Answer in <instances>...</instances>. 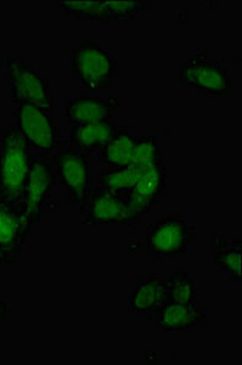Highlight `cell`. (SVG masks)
<instances>
[{"mask_svg": "<svg viewBox=\"0 0 242 365\" xmlns=\"http://www.w3.org/2000/svg\"><path fill=\"white\" fill-rule=\"evenodd\" d=\"M32 160V148L16 125L6 127L0 134V200L23 213Z\"/></svg>", "mask_w": 242, "mask_h": 365, "instance_id": "1", "label": "cell"}, {"mask_svg": "<svg viewBox=\"0 0 242 365\" xmlns=\"http://www.w3.org/2000/svg\"><path fill=\"white\" fill-rule=\"evenodd\" d=\"M177 77L186 87L207 96H223L234 87L229 66L213 58L209 50H200L177 68Z\"/></svg>", "mask_w": 242, "mask_h": 365, "instance_id": "2", "label": "cell"}, {"mask_svg": "<svg viewBox=\"0 0 242 365\" xmlns=\"http://www.w3.org/2000/svg\"><path fill=\"white\" fill-rule=\"evenodd\" d=\"M70 66L80 87L89 89L111 87L118 73V60L111 50L92 41H84L71 50Z\"/></svg>", "mask_w": 242, "mask_h": 365, "instance_id": "3", "label": "cell"}, {"mask_svg": "<svg viewBox=\"0 0 242 365\" xmlns=\"http://www.w3.org/2000/svg\"><path fill=\"white\" fill-rule=\"evenodd\" d=\"M5 77L15 106L36 105L53 113L51 81L22 58L5 60Z\"/></svg>", "mask_w": 242, "mask_h": 365, "instance_id": "4", "label": "cell"}, {"mask_svg": "<svg viewBox=\"0 0 242 365\" xmlns=\"http://www.w3.org/2000/svg\"><path fill=\"white\" fill-rule=\"evenodd\" d=\"M80 208L82 223L90 227L138 225L142 220L125 195L100 185L90 189L88 197Z\"/></svg>", "mask_w": 242, "mask_h": 365, "instance_id": "5", "label": "cell"}, {"mask_svg": "<svg viewBox=\"0 0 242 365\" xmlns=\"http://www.w3.org/2000/svg\"><path fill=\"white\" fill-rule=\"evenodd\" d=\"M14 117V125L37 156H51L59 149L61 135L53 120V113L36 105L23 104L15 106Z\"/></svg>", "mask_w": 242, "mask_h": 365, "instance_id": "6", "label": "cell"}, {"mask_svg": "<svg viewBox=\"0 0 242 365\" xmlns=\"http://www.w3.org/2000/svg\"><path fill=\"white\" fill-rule=\"evenodd\" d=\"M196 237V228L182 215H168L147 229V247L154 259L174 258L186 252Z\"/></svg>", "mask_w": 242, "mask_h": 365, "instance_id": "7", "label": "cell"}, {"mask_svg": "<svg viewBox=\"0 0 242 365\" xmlns=\"http://www.w3.org/2000/svg\"><path fill=\"white\" fill-rule=\"evenodd\" d=\"M55 175L66 189L67 204L82 206L90 191V155L63 148L51 156Z\"/></svg>", "mask_w": 242, "mask_h": 365, "instance_id": "8", "label": "cell"}, {"mask_svg": "<svg viewBox=\"0 0 242 365\" xmlns=\"http://www.w3.org/2000/svg\"><path fill=\"white\" fill-rule=\"evenodd\" d=\"M150 1H58L56 6L67 16L93 21L128 22L150 6Z\"/></svg>", "mask_w": 242, "mask_h": 365, "instance_id": "9", "label": "cell"}, {"mask_svg": "<svg viewBox=\"0 0 242 365\" xmlns=\"http://www.w3.org/2000/svg\"><path fill=\"white\" fill-rule=\"evenodd\" d=\"M58 182L51 156H33L26 187V215L31 225H38L46 207L51 187Z\"/></svg>", "mask_w": 242, "mask_h": 365, "instance_id": "10", "label": "cell"}, {"mask_svg": "<svg viewBox=\"0 0 242 365\" xmlns=\"http://www.w3.org/2000/svg\"><path fill=\"white\" fill-rule=\"evenodd\" d=\"M167 191V167L166 160L161 158L154 166L144 170L134 187L123 192L134 211L142 217L154 211Z\"/></svg>", "mask_w": 242, "mask_h": 365, "instance_id": "11", "label": "cell"}, {"mask_svg": "<svg viewBox=\"0 0 242 365\" xmlns=\"http://www.w3.org/2000/svg\"><path fill=\"white\" fill-rule=\"evenodd\" d=\"M31 228L32 225L26 213L0 200V259L3 264L19 259L22 246L30 239Z\"/></svg>", "mask_w": 242, "mask_h": 365, "instance_id": "12", "label": "cell"}, {"mask_svg": "<svg viewBox=\"0 0 242 365\" xmlns=\"http://www.w3.org/2000/svg\"><path fill=\"white\" fill-rule=\"evenodd\" d=\"M147 322L154 323L161 331H194L206 325V312L197 303H168L157 311L151 312Z\"/></svg>", "mask_w": 242, "mask_h": 365, "instance_id": "13", "label": "cell"}, {"mask_svg": "<svg viewBox=\"0 0 242 365\" xmlns=\"http://www.w3.org/2000/svg\"><path fill=\"white\" fill-rule=\"evenodd\" d=\"M125 129H128V127H123L113 120L75 125L67 137V145L65 148L84 154H98L102 146Z\"/></svg>", "mask_w": 242, "mask_h": 365, "instance_id": "14", "label": "cell"}, {"mask_svg": "<svg viewBox=\"0 0 242 365\" xmlns=\"http://www.w3.org/2000/svg\"><path fill=\"white\" fill-rule=\"evenodd\" d=\"M121 99L118 98L82 94L66 100L65 117L73 125L111 120L113 113L121 108Z\"/></svg>", "mask_w": 242, "mask_h": 365, "instance_id": "15", "label": "cell"}, {"mask_svg": "<svg viewBox=\"0 0 242 365\" xmlns=\"http://www.w3.org/2000/svg\"><path fill=\"white\" fill-rule=\"evenodd\" d=\"M164 304H167L164 279L154 273L139 279L128 297V309L138 316L147 317Z\"/></svg>", "mask_w": 242, "mask_h": 365, "instance_id": "16", "label": "cell"}, {"mask_svg": "<svg viewBox=\"0 0 242 365\" xmlns=\"http://www.w3.org/2000/svg\"><path fill=\"white\" fill-rule=\"evenodd\" d=\"M213 262L221 273L234 282H241V237L228 240L226 234L212 237Z\"/></svg>", "mask_w": 242, "mask_h": 365, "instance_id": "17", "label": "cell"}, {"mask_svg": "<svg viewBox=\"0 0 242 365\" xmlns=\"http://www.w3.org/2000/svg\"><path fill=\"white\" fill-rule=\"evenodd\" d=\"M128 130L130 128L116 134L98 151L101 163L107 170H118L132 165V151L135 137L128 133Z\"/></svg>", "mask_w": 242, "mask_h": 365, "instance_id": "18", "label": "cell"}, {"mask_svg": "<svg viewBox=\"0 0 242 365\" xmlns=\"http://www.w3.org/2000/svg\"><path fill=\"white\" fill-rule=\"evenodd\" d=\"M168 303H197L196 280L188 270L178 269L163 275Z\"/></svg>", "mask_w": 242, "mask_h": 365, "instance_id": "19", "label": "cell"}, {"mask_svg": "<svg viewBox=\"0 0 242 365\" xmlns=\"http://www.w3.org/2000/svg\"><path fill=\"white\" fill-rule=\"evenodd\" d=\"M159 151V139L156 134H147L144 137H135L133 151H132V165L139 170H149L162 158Z\"/></svg>", "mask_w": 242, "mask_h": 365, "instance_id": "20", "label": "cell"}, {"mask_svg": "<svg viewBox=\"0 0 242 365\" xmlns=\"http://www.w3.org/2000/svg\"><path fill=\"white\" fill-rule=\"evenodd\" d=\"M142 173V170L133 165L118 170H107L98 175V185L123 194L134 187Z\"/></svg>", "mask_w": 242, "mask_h": 365, "instance_id": "21", "label": "cell"}, {"mask_svg": "<svg viewBox=\"0 0 242 365\" xmlns=\"http://www.w3.org/2000/svg\"><path fill=\"white\" fill-rule=\"evenodd\" d=\"M11 314V306L8 302L0 301V322H4Z\"/></svg>", "mask_w": 242, "mask_h": 365, "instance_id": "22", "label": "cell"}, {"mask_svg": "<svg viewBox=\"0 0 242 365\" xmlns=\"http://www.w3.org/2000/svg\"><path fill=\"white\" fill-rule=\"evenodd\" d=\"M0 266H3V263H1V259H0Z\"/></svg>", "mask_w": 242, "mask_h": 365, "instance_id": "23", "label": "cell"}]
</instances>
